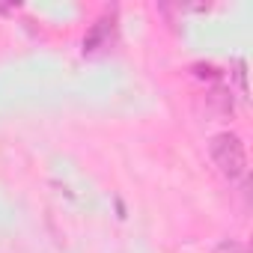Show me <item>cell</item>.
I'll return each instance as SVG.
<instances>
[{"instance_id":"6da1fadb","label":"cell","mask_w":253,"mask_h":253,"mask_svg":"<svg viewBox=\"0 0 253 253\" xmlns=\"http://www.w3.org/2000/svg\"><path fill=\"white\" fill-rule=\"evenodd\" d=\"M209 155H211L214 167L229 182H235V179H241L247 173V155H244V143H241L238 134H229V131L214 134L209 140Z\"/></svg>"},{"instance_id":"7a4b0ae2","label":"cell","mask_w":253,"mask_h":253,"mask_svg":"<svg viewBox=\"0 0 253 253\" xmlns=\"http://www.w3.org/2000/svg\"><path fill=\"white\" fill-rule=\"evenodd\" d=\"M214 253H250L241 241H220L217 247H214Z\"/></svg>"}]
</instances>
